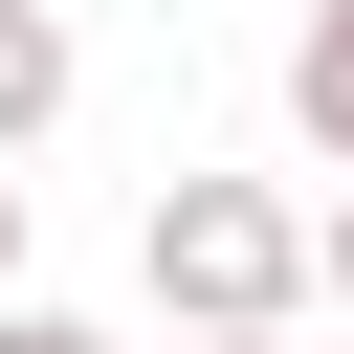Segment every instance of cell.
<instances>
[{"label":"cell","mask_w":354,"mask_h":354,"mask_svg":"<svg viewBox=\"0 0 354 354\" xmlns=\"http://www.w3.org/2000/svg\"><path fill=\"white\" fill-rule=\"evenodd\" d=\"M133 266H155V310H177V354H221V332H288V310H310V221H288L266 177H155V221H133Z\"/></svg>","instance_id":"cell-1"},{"label":"cell","mask_w":354,"mask_h":354,"mask_svg":"<svg viewBox=\"0 0 354 354\" xmlns=\"http://www.w3.org/2000/svg\"><path fill=\"white\" fill-rule=\"evenodd\" d=\"M66 88H88V44H66V0H0V177L66 133Z\"/></svg>","instance_id":"cell-2"},{"label":"cell","mask_w":354,"mask_h":354,"mask_svg":"<svg viewBox=\"0 0 354 354\" xmlns=\"http://www.w3.org/2000/svg\"><path fill=\"white\" fill-rule=\"evenodd\" d=\"M288 133L354 177V0H310V22H288Z\"/></svg>","instance_id":"cell-3"},{"label":"cell","mask_w":354,"mask_h":354,"mask_svg":"<svg viewBox=\"0 0 354 354\" xmlns=\"http://www.w3.org/2000/svg\"><path fill=\"white\" fill-rule=\"evenodd\" d=\"M310 310H354V199H332V221H310Z\"/></svg>","instance_id":"cell-4"},{"label":"cell","mask_w":354,"mask_h":354,"mask_svg":"<svg viewBox=\"0 0 354 354\" xmlns=\"http://www.w3.org/2000/svg\"><path fill=\"white\" fill-rule=\"evenodd\" d=\"M0 354H111V332H88V310H0Z\"/></svg>","instance_id":"cell-5"},{"label":"cell","mask_w":354,"mask_h":354,"mask_svg":"<svg viewBox=\"0 0 354 354\" xmlns=\"http://www.w3.org/2000/svg\"><path fill=\"white\" fill-rule=\"evenodd\" d=\"M0 310H22V177H0Z\"/></svg>","instance_id":"cell-6"},{"label":"cell","mask_w":354,"mask_h":354,"mask_svg":"<svg viewBox=\"0 0 354 354\" xmlns=\"http://www.w3.org/2000/svg\"><path fill=\"white\" fill-rule=\"evenodd\" d=\"M221 354H288V332H221Z\"/></svg>","instance_id":"cell-7"}]
</instances>
